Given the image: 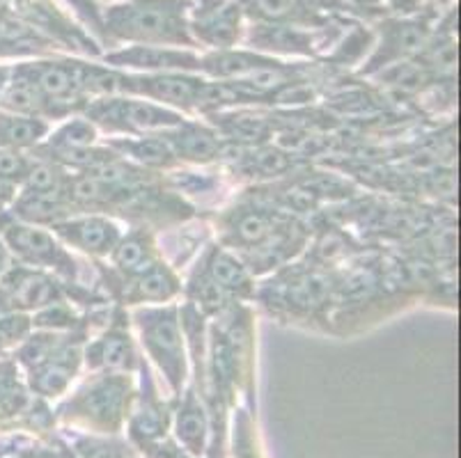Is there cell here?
<instances>
[{"instance_id":"7a4b0ae2","label":"cell","mask_w":461,"mask_h":458,"mask_svg":"<svg viewBox=\"0 0 461 458\" xmlns=\"http://www.w3.org/2000/svg\"><path fill=\"white\" fill-rule=\"evenodd\" d=\"M129 401L131 381L124 373H104L62 406V418L102 434H117L127 419Z\"/></svg>"},{"instance_id":"484cf974","label":"cell","mask_w":461,"mask_h":458,"mask_svg":"<svg viewBox=\"0 0 461 458\" xmlns=\"http://www.w3.org/2000/svg\"><path fill=\"white\" fill-rule=\"evenodd\" d=\"M28 409V397L23 385L16 381L10 364H0V427H5Z\"/></svg>"},{"instance_id":"4dcf8cb0","label":"cell","mask_w":461,"mask_h":458,"mask_svg":"<svg viewBox=\"0 0 461 458\" xmlns=\"http://www.w3.org/2000/svg\"><path fill=\"white\" fill-rule=\"evenodd\" d=\"M28 170V161L23 157H19L14 149H5V147H0V176L7 179L12 184H19L26 179Z\"/></svg>"},{"instance_id":"7402d4cb","label":"cell","mask_w":461,"mask_h":458,"mask_svg":"<svg viewBox=\"0 0 461 458\" xmlns=\"http://www.w3.org/2000/svg\"><path fill=\"white\" fill-rule=\"evenodd\" d=\"M179 443L186 447L188 454L200 456L204 452V443H207V418L204 410L195 397H186L182 403V409L177 413V424H175Z\"/></svg>"},{"instance_id":"6da1fadb","label":"cell","mask_w":461,"mask_h":458,"mask_svg":"<svg viewBox=\"0 0 461 458\" xmlns=\"http://www.w3.org/2000/svg\"><path fill=\"white\" fill-rule=\"evenodd\" d=\"M186 0H127L106 10L113 40L152 46H193Z\"/></svg>"},{"instance_id":"d6a6232c","label":"cell","mask_w":461,"mask_h":458,"mask_svg":"<svg viewBox=\"0 0 461 458\" xmlns=\"http://www.w3.org/2000/svg\"><path fill=\"white\" fill-rule=\"evenodd\" d=\"M14 191H16V184L7 182V179H3V176H0V204L10 202L12 197H14Z\"/></svg>"},{"instance_id":"836d02e7","label":"cell","mask_w":461,"mask_h":458,"mask_svg":"<svg viewBox=\"0 0 461 458\" xmlns=\"http://www.w3.org/2000/svg\"><path fill=\"white\" fill-rule=\"evenodd\" d=\"M7 271H10V247L0 238V277L5 275Z\"/></svg>"},{"instance_id":"8d00e7d4","label":"cell","mask_w":461,"mask_h":458,"mask_svg":"<svg viewBox=\"0 0 461 458\" xmlns=\"http://www.w3.org/2000/svg\"><path fill=\"white\" fill-rule=\"evenodd\" d=\"M393 5H397V7H402V10L409 12L411 7L416 5V0H393Z\"/></svg>"},{"instance_id":"4316f807","label":"cell","mask_w":461,"mask_h":458,"mask_svg":"<svg viewBox=\"0 0 461 458\" xmlns=\"http://www.w3.org/2000/svg\"><path fill=\"white\" fill-rule=\"evenodd\" d=\"M117 147H122L129 157L136 158L142 166L167 167L173 166L175 161V154L170 149V145L163 140H157V138H136V140L117 142Z\"/></svg>"},{"instance_id":"4fadbf2b","label":"cell","mask_w":461,"mask_h":458,"mask_svg":"<svg viewBox=\"0 0 461 458\" xmlns=\"http://www.w3.org/2000/svg\"><path fill=\"white\" fill-rule=\"evenodd\" d=\"M56 234L62 241L90 255H108L120 243V229L106 218H78V220L58 222Z\"/></svg>"},{"instance_id":"603a6c76","label":"cell","mask_w":461,"mask_h":458,"mask_svg":"<svg viewBox=\"0 0 461 458\" xmlns=\"http://www.w3.org/2000/svg\"><path fill=\"white\" fill-rule=\"evenodd\" d=\"M177 292V277L163 264H149L145 271L138 273L136 284H133L136 301H170Z\"/></svg>"},{"instance_id":"277c9868","label":"cell","mask_w":461,"mask_h":458,"mask_svg":"<svg viewBox=\"0 0 461 458\" xmlns=\"http://www.w3.org/2000/svg\"><path fill=\"white\" fill-rule=\"evenodd\" d=\"M87 117L108 131H167L184 124L175 111L149 103V101L127 99V96H102L87 106Z\"/></svg>"},{"instance_id":"9a60e30c","label":"cell","mask_w":461,"mask_h":458,"mask_svg":"<svg viewBox=\"0 0 461 458\" xmlns=\"http://www.w3.org/2000/svg\"><path fill=\"white\" fill-rule=\"evenodd\" d=\"M250 44L258 50L308 56L314 49V37L294 23H258L250 31Z\"/></svg>"},{"instance_id":"d4e9b609","label":"cell","mask_w":461,"mask_h":458,"mask_svg":"<svg viewBox=\"0 0 461 458\" xmlns=\"http://www.w3.org/2000/svg\"><path fill=\"white\" fill-rule=\"evenodd\" d=\"M113 259H115L117 268H122L127 273H140L154 264V247L149 237L145 234H131L127 238H120V243L113 250Z\"/></svg>"},{"instance_id":"ffe728a7","label":"cell","mask_w":461,"mask_h":458,"mask_svg":"<svg viewBox=\"0 0 461 458\" xmlns=\"http://www.w3.org/2000/svg\"><path fill=\"white\" fill-rule=\"evenodd\" d=\"M46 131H49V124L41 117L16 115V112L0 115V147L5 149L16 151L37 145L46 136Z\"/></svg>"},{"instance_id":"ba28073f","label":"cell","mask_w":461,"mask_h":458,"mask_svg":"<svg viewBox=\"0 0 461 458\" xmlns=\"http://www.w3.org/2000/svg\"><path fill=\"white\" fill-rule=\"evenodd\" d=\"M53 302H58V287L44 273L16 266L0 277V314L41 310Z\"/></svg>"},{"instance_id":"e0dca14e","label":"cell","mask_w":461,"mask_h":458,"mask_svg":"<svg viewBox=\"0 0 461 458\" xmlns=\"http://www.w3.org/2000/svg\"><path fill=\"white\" fill-rule=\"evenodd\" d=\"M133 346L131 339L124 330H108L95 346L87 348V363L95 369H111V372H124L133 367Z\"/></svg>"},{"instance_id":"83f0119b","label":"cell","mask_w":461,"mask_h":458,"mask_svg":"<svg viewBox=\"0 0 461 458\" xmlns=\"http://www.w3.org/2000/svg\"><path fill=\"white\" fill-rule=\"evenodd\" d=\"M96 131L90 120H74L67 121L60 131L56 133L53 145L62 151V154H77V151H86L87 147L95 142Z\"/></svg>"},{"instance_id":"8992f818","label":"cell","mask_w":461,"mask_h":458,"mask_svg":"<svg viewBox=\"0 0 461 458\" xmlns=\"http://www.w3.org/2000/svg\"><path fill=\"white\" fill-rule=\"evenodd\" d=\"M244 10L234 0H200L191 10L188 32L216 50L234 49L241 35Z\"/></svg>"},{"instance_id":"52a82bcc","label":"cell","mask_w":461,"mask_h":458,"mask_svg":"<svg viewBox=\"0 0 461 458\" xmlns=\"http://www.w3.org/2000/svg\"><path fill=\"white\" fill-rule=\"evenodd\" d=\"M429 21L422 16H406V19H388L381 23V40L376 46L375 56L367 62L366 71L385 69V67L404 62L413 53L422 50L429 41Z\"/></svg>"},{"instance_id":"3957f363","label":"cell","mask_w":461,"mask_h":458,"mask_svg":"<svg viewBox=\"0 0 461 458\" xmlns=\"http://www.w3.org/2000/svg\"><path fill=\"white\" fill-rule=\"evenodd\" d=\"M21 363L26 364L28 378L35 392L58 397L77 376L81 351L77 344L65 342L58 335H37L23 342Z\"/></svg>"},{"instance_id":"8fae6325","label":"cell","mask_w":461,"mask_h":458,"mask_svg":"<svg viewBox=\"0 0 461 458\" xmlns=\"http://www.w3.org/2000/svg\"><path fill=\"white\" fill-rule=\"evenodd\" d=\"M12 74L31 81L51 103L78 101L83 92L81 62H26Z\"/></svg>"},{"instance_id":"f546056e","label":"cell","mask_w":461,"mask_h":458,"mask_svg":"<svg viewBox=\"0 0 461 458\" xmlns=\"http://www.w3.org/2000/svg\"><path fill=\"white\" fill-rule=\"evenodd\" d=\"M31 326V317H26L23 312L0 314V353L26 342Z\"/></svg>"},{"instance_id":"74e56055","label":"cell","mask_w":461,"mask_h":458,"mask_svg":"<svg viewBox=\"0 0 461 458\" xmlns=\"http://www.w3.org/2000/svg\"><path fill=\"white\" fill-rule=\"evenodd\" d=\"M23 458H37V456H23Z\"/></svg>"},{"instance_id":"ac0fdd59","label":"cell","mask_w":461,"mask_h":458,"mask_svg":"<svg viewBox=\"0 0 461 458\" xmlns=\"http://www.w3.org/2000/svg\"><path fill=\"white\" fill-rule=\"evenodd\" d=\"M177 129V133L167 136V145H170L175 157L193 163H207L218 157L221 145H218V138L213 133L188 124H179Z\"/></svg>"},{"instance_id":"5bb4252c","label":"cell","mask_w":461,"mask_h":458,"mask_svg":"<svg viewBox=\"0 0 461 458\" xmlns=\"http://www.w3.org/2000/svg\"><path fill=\"white\" fill-rule=\"evenodd\" d=\"M335 0H239L241 10L259 23H299L320 14Z\"/></svg>"},{"instance_id":"f1b7e54d","label":"cell","mask_w":461,"mask_h":458,"mask_svg":"<svg viewBox=\"0 0 461 458\" xmlns=\"http://www.w3.org/2000/svg\"><path fill=\"white\" fill-rule=\"evenodd\" d=\"M234 238L244 246H258L264 238L271 234V220L264 213L250 211L239 216V220L234 222Z\"/></svg>"},{"instance_id":"44dd1931","label":"cell","mask_w":461,"mask_h":458,"mask_svg":"<svg viewBox=\"0 0 461 458\" xmlns=\"http://www.w3.org/2000/svg\"><path fill=\"white\" fill-rule=\"evenodd\" d=\"M16 213L26 222H53L67 213L62 188L56 191H26L16 202Z\"/></svg>"},{"instance_id":"9c48e42d","label":"cell","mask_w":461,"mask_h":458,"mask_svg":"<svg viewBox=\"0 0 461 458\" xmlns=\"http://www.w3.org/2000/svg\"><path fill=\"white\" fill-rule=\"evenodd\" d=\"M207 83L195 76L173 71V74H145V76H127L129 94H140L148 99L167 103L175 108H193L204 99Z\"/></svg>"},{"instance_id":"7c38bea8","label":"cell","mask_w":461,"mask_h":458,"mask_svg":"<svg viewBox=\"0 0 461 458\" xmlns=\"http://www.w3.org/2000/svg\"><path fill=\"white\" fill-rule=\"evenodd\" d=\"M5 246L14 252L16 257L31 266L58 268V271L71 273V262L67 252L58 246L56 238L49 232L32 225H10L5 227Z\"/></svg>"},{"instance_id":"d6986e66","label":"cell","mask_w":461,"mask_h":458,"mask_svg":"<svg viewBox=\"0 0 461 458\" xmlns=\"http://www.w3.org/2000/svg\"><path fill=\"white\" fill-rule=\"evenodd\" d=\"M0 106L5 111L16 112V115H31L40 117L44 112H53V103L32 85L31 81L14 76V81L7 83L0 90Z\"/></svg>"},{"instance_id":"cb8c5ba5","label":"cell","mask_w":461,"mask_h":458,"mask_svg":"<svg viewBox=\"0 0 461 458\" xmlns=\"http://www.w3.org/2000/svg\"><path fill=\"white\" fill-rule=\"evenodd\" d=\"M209 275L213 280V287L221 292L232 293H246L250 287L249 273H246L244 264L232 257L230 252L218 250L213 252L212 262H209Z\"/></svg>"},{"instance_id":"d590c367","label":"cell","mask_w":461,"mask_h":458,"mask_svg":"<svg viewBox=\"0 0 461 458\" xmlns=\"http://www.w3.org/2000/svg\"><path fill=\"white\" fill-rule=\"evenodd\" d=\"M351 3L358 7H379L384 0H351Z\"/></svg>"},{"instance_id":"1f68e13d","label":"cell","mask_w":461,"mask_h":458,"mask_svg":"<svg viewBox=\"0 0 461 458\" xmlns=\"http://www.w3.org/2000/svg\"><path fill=\"white\" fill-rule=\"evenodd\" d=\"M58 458H122V454L117 452V447L106 443H90L87 447H81L74 454H65Z\"/></svg>"},{"instance_id":"e575fe53","label":"cell","mask_w":461,"mask_h":458,"mask_svg":"<svg viewBox=\"0 0 461 458\" xmlns=\"http://www.w3.org/2000/svg\"><path fill=\"white\" fill-rule=\"evenodd\" d=\"M10 74H12V69H7V67L0 65V90H3V87L10 83Z\"/></svg>"},{"instance_id":"5b68a950","label":"cell","mask_w":461,"mask_h":458,"mask_svg":"<svg viewBox=\"0 0 461 458\" xmlns=\"http://www.w3.org/2000/svg\"><path fill=\"white\" fill-rule=\"evenodd\" d=\"M138 328L145 348L166 372L173 388L184 381V339L179 333L177 312L175 310H152L138 314Z\"/></svg>"},{"instance_id":"2e32d148","label":"cell","mask_w":461,"mask_h":458,"mask_svg":"<svg viewBox=\"0 0 461 458\" xmlns=\"http://www.w3.org/2000/svg\"><path fill=\"white\" fill-rule=\"evenodd\" d=\"M267 62H271V58L259 56L255 50H213L212 56L200 58V71L221 81H244Z\"/></svg>"},{"instance_id":"30bf717a","label":"cell","mask_w":461,"mask_h":458,"mask_svg":"<svg viewBox=\"0 0 461 458\" xmlns=\"http://www.w3.org/2000/svg\"><path fill=\"white\" fill-rule=\"evenodd\" d=\"M106 62L113 67L140 69L148 74H173V71H200V58L186 49H170V46L133 44L129 49L108 53Z\"/></svg>"}]
</instances>
